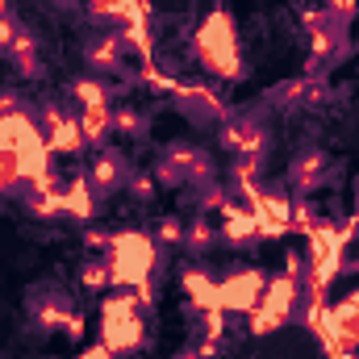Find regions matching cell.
<instances>
[{
	"instance_id": "obj_1",
	"label": "cell",
	"mask_w": 359,
	"mask_h": 359,
	"mask_svg": "<svg viewBox=\"0 0 359 359\" xmlns=\"http://www.w3.org/2000/svg\"><path fill=\"white\" fill-rule=\"evenodd\" d=\"M301 305H305V284H301V259L292 255L288 259V271L264 284V297L251 309V330L255 334H268L276 326L292 322L301 313Z\"/></svg>"
},
{
	"instance_id": "obj_2",
	"label": "cell",
	"mask_w": 359,
	"mask_h": 359,
	"mask_svg": "<svg viewBox=\"0 0 359 359\" xmlns=\"http://www.w3.org/2000/svg\"><path fill=\"white\" fill-rule=\"evenodd\" d=\"M192 46H196V59H201L205 72H213V76H222V80H238V76H243L238 38H234V25H230L226 8H213V13L201 21Z\"/></svg>"
},
{
	"instance_id": "obj_3",
	"label": "cell",
	"mask_w": 359,
	"mask_h": 359,
	"mask_svg": "<svg viewBox=\"0 0 359 359\" xmlns=\"http://www.w3.org/2000/svg\"><path fill=\"white\" fill-rule=\"evenodd\" d=\"M104 264H109V276H113V288H134L138 280L155 276L159 243H155V234H138V230L113 234V243L104 251Z\"/></svg>"
},
{
	"instance_id": "obj_4",
	"label": "cell",
	"mask_w": 359,
	"mask_h": 359,
	"mask_svg": "<svg viewBox=\"0 0 359 359\" xmlns=\"http://www.w3.org/2000/svg\"><path fill=\"white\" fill-rule=\"evenodd\" d=\"M142 301L134 297V292H113L109 301H104V318H100V326H104V343L117 351V355H130V351H138L142 347V339H147V326H142Z\"/></svg>"
},
{
	"instance_id": "obj_5",
	"label": "cell",
	"mask_w": 359,
	"mask_h": 359,
	"mask_svg": "<svg viewBox=\"0 0 359 359\" xmlns=\"http://www.w3.org/2000/svg\"><path fill=\"white\" fill-rule=\"evenodd\" d=\"M155 180H163V184H188V188H201V184H209L213 180V159H209V151H201V147H188V142H172V147H163V155H159V163H155Z\"/></svg>"
},
{
	"instance_id": "obj_6",
	"label": "cell",
	"mask_w": 359,
	"mask_h": 359,
	"mask_svg": "<svg viewBox=\"0 0 359 359\" xmlns=\"http://www.w3.org/2000/svg\"><path fill=\"white\" fill-rule=\"evenodd\" d=\"M217 142L230 151V155H268V121L259 113H230L222 126H217Z\"/></svg>"
},
{
	"instance_id": "obj_7",
	"label": "cell",
	"mask_w": 359,
	"mask_h": 359,
	"mask_svg": "<svg viewBox=\"0 0 359 359\" xmlns=\"http://www.w3.org/2000/svg\"><path fill=\"white\" fill-rule=\"evenodd\" d=\"M168 96L180 104V113H184L188 121H196V126H222V121L234 113L217 92L205 88V84H176Z\"/></svg>"
},
{
	"instance_id": "obj_8",
	"label": "cell",
	"mask_w": 359,
	"mask_h": 359,
	"mask_svg": "<svg viewBox=\"0 0 359 359\" xmlns=\"http://www.w3.org/2000/svg\"><path fill=\"white\" fill-rule=\"evenodd\" d=\"M264 271L255 268H238L230 271L226 280H217V305L222 309H234V313H251L255 309V301L264 297Z\"/></svg>"
},
{
	"instance_id": "obj_9",
	"label": "cell",
	"mask_w": 359,
	"mask_h": 359,
	"mask_svg": "<svg viewBox=\"0 0 359 359\" xmlns=\"http://www.w3.org/2000/svg\"><path fill=\"white\" fill-rule=\"evenodd\" d=\"M330 180V155L322 147H301L288 163V188L297 196H309L313 188H322Z\"/></svg>"
},
{
	"instance_id": "obj_10",
	"label": "cell",
	"mask_w": 359,
	"mask_h": 359,
	"mask_svg": "<svg viewBox=\"0 0 359 359\" xmlns=\"http://www.w3.org/2000/svg\"><path fill=\"white\" fill-rule=\"evenodd\" d=\"M42 126H46V151L55 155H67V151H84V134H80V117L76 113H63L55 100L42 104Z\"/></svg>"
},
{
	"instance_id": "obj_11",
	"label": "cell",
	"mask_w": 359,
	"mask_h": 359,
	"mask_svg": "<svg viewBox=\"0 0 359 359\" xmlns=\"http://www.w3.org/2000/svg\"><path fill=\"white\" fill-rule=\"evenodd\" d=\"M264 100H268V104H280V109H288V113H297V109L326 104V100H330V88H326L322 76H301V80H288V84L268 88Z\"/></svg>"
},
{
	"instance_id": "obj_12",
	"label": "cell",
	"mask_w": 359,
	"mask_h": 359,
	"mask_svg": "<svg viewBox=\"0 0 359 359\" xmlns=\"http://www.w3.org/2000/svg\"><path fill=\"white\" fill-rule=\"evenodd\" d=\"M92 184V192L100 196V201H109L113 192H121L126 188V180H130V159L121 155V151H109V147H100L96 151V159H92V168L84 172Z\"/></svg>"
},
{
	"instance_id": "obj_13",
	"label": "cell",
	"mask_w": 359,
	"mask_h": 359,
	"mask_svg": "<svg viewBox=\"0 0 359 359\" xmlns=\"http://www.w3.org/2000/svg\"><path fill=\"white\" fill-rule=\"evenodd\" d=\"M72 313H76V305L63 288H34L29 292V322L38 330H63V322Z\"/></svg>"
},
{
	"instance_id": "obj_14",
	"label": "cell",
	"mask_w": 359,
	"mask_h": 359,
	"mask_svg": "<svg viewBox=\"0 0 359 359\" xmlns=\"http://www.w3.org/2000/svg\"><path fill=\"white\" fill-rule=\"evenodd\" d=\"M121 55H126V42H121L117 29L96 34V38H88V46H84V63H88L92 76H117L121 72Z\"/></svg>"
},
{
	"instance_id": "obj_15",
	"label": "cell",
	"mask_w": 359,
	"mask_h": 359,
	"mask_svg": "<svg viewBox=\"0 0 359 359\" xmlns=\"http://www.w3.org/2000/svg\"><path fill=\"white\" fill-rule=\"evenodd\" d=\"M255 234H259V222H255V213L230 201V205L222 209V226H217V238H222V243H234V247H243V243H251Z\"/></svg>"
},
{
	"instance_id": "obj_16",
	"label": "cell",
	"mask_w": 359,
	"mask_h": 359,
	"mask_svg": "<svg viewBox=\"0 0 359 359\" xmlns=\"http://www.w3.org/2000/svg\"><path fill=\"white\" fill-rule=\"evenodd\" d=\"M63 205H67V213H72L76 222H92V217H96V209H100V196L92 192L88 176H76L67 188H63Z\"/></svg>"
},
{
	"instance_id": "obj_17",
	"label": "cell",
	"mask_w": 359,
	"mask_h": 359,
	"mask_svg": "<svg viewBox=\"0 0 359 359\" xmlns=\"http://www.w3.org/2000/svg\"><path fill=\"white\" fill-rule=\"evenodd\" d=\"M8 55V63H13V72L17 76H25V80H34V76H42V59H38V42H34V34L29 29H21L17 34V42L4 50Z\"/></svg>"
},
{
	"instance_id": "obj_18",
	"label": "cell",
	"mask_w": 359,
	"mask_h": 359,
	"mask_svg": "<svg viewBox=\"0 0 359 359\" xmlns=\"http://www.w3.org/2000/svg\"><path fill=\"white\" fill-rule=\"evenodd\" d=\"M76 117H80V134H84V142L100 151V147L109 142V134H113V104H100V109H80Z\"/></svg>"
},
{
	"instance_id": "obj_19",
	"label": "cell",
	"mask_w": 359,
	"mask_h": 359,
	"mask_svg": "<svg viewBox=\"0 0 359 359\" xmlns=\"http://www.w3.org/2000/svg\"><path fill=\"white\" fill-rule=\"evenodd\" d=\"M213 243H222L213 217H209V213H192V217L184 222V251H188V255H205Z\"/></svg>"
},
{
	"instance_id": "obj_20",
	"label": "cell",
	"mask_w": 359,
	"mask_h": 359,
	"mask_svg": "<svg viewBox=\"0 0 359 359\" xmlns=\"http://www.w3.org/2000/svg\"><path fill=\"white\" fill-rule=\"evenodd\" d=\"M264 176V155H234V168H230V180H234V192L238 196H259L255 184Z\"/></svg>"
},
{
	"instance_id": "obj_21",
	"label": "cell",
	"mask_w": 359,
	"mask_h": 359,
	"mask_svg": "<svg viewBox=\"0 0 359 359\" xmlns=\"http://www.w3.org/2000/svg\"><path fill=\"white\" fill-rule=\"evenodd\" d=\"M180 284H184V292L196 301V309H209V305H217V280H213L209 271L184 268V271H180Z\"/></svg>"
},
{
	"instance_id": "obj_22",
	"label": "cell",
	"mask_w": 359,
	"mask_h": 359,
	"mask_svg": "<svg viewBox=\"0 0 359 359\" xmlns=\"http://www.w3.org/2000/svg\"><path fill=\"white\" fill-rule=\"evenodd\" d=\"M72 100L80 104V109H100V104H113V92L104 80H96V76H80V80H72Z\"/></svg>"
},
{
	"instance_id": "obj_23",
	"label": "cell",
	"mask_w": 359,
	"mask_h": 359,
	"mask_svg": "<svg viewBox=\"0 0 359 359\" xmlns=\"http://www.w3.org/2000/svg\"><path fill=\"white\" fill-rule=\"evenodd\" d=\"M147 130H151V117H147V113H138V109H130V104L113 109V134H126V138H147Z\"/></svg>"
},
{
	"instance_id": "obj_24",
	"label": "cell",
	"mask_w": 359,
	"mask_h": 359,
	"mask_svg": "<svg viewBox=\"0 0 359 359\" xmlns=\"http://www.w3.org/2000/svg\"><path fill=\"white\" fill-rule=\"evenodd\" d=\"M21 201H25V209H29L34 217H59V213H67L63 188H59V192H25Z\"/></svg>"
},
{
	"instance_id": "obj_25",
	"label": "cell",
	"mask_w": 359,
	"mask_h": 359,
	"mask_svg": "<svg viewBox=\"0 0 359 359\" xmlns=\"http://www.w3.org/2000/svg\"><path fill=\"white\" fill-rule=\"evenodd\" d=\"M230 201H234V196H230V188H222L217 180H209V184H201V188H196V213H222Z\"/></svg>"
},
{
	"instance_id": "obj_26",
	"label": "cell",
	"mask_w": 359,
	"mask_h": 359,
	"mask_svg": "<svg viewBox=\"0 0 359 359\" xmlns=\"http://www.w3.org/2000/svg\"><path fill=\"white\" fill-rule=\"evenodd\" d=\"M155 243L159 247H184V222H180L176 213H163L155 222Z\"/></svg>"
},
{
	"instance_id": "obj_27",
	"label": "cell",
	"mask_w": 359,
	"mask_h": 359,
	"mask_svg": "<svg viewBox=\"0 0 359 359\" xmlns=\"http://www.w3.org/2000/svg\"><path fill=\"white\" fill-rule=\"evenodd\" d=\"M80 284H84L88 292H100V288H109V284H113V276H109V264H104V259H92V264H84V271H80Z\"/></svg>"
},
{
	"instance_id": "obj_28",
	"label": "cell",
	"mask_w": 359,
	"mask_h": 359,
	"mask_svg": "<svg viewBox=\"0 0 359 359\" xmlns=\"http://www.w3.org/2000/svg\"><path fill=\"white\" fill-rule=\"evenodd\" d=\"M126 192H130L134 201H151V196H155V172H130Z\"/></svg>"
},
{
	"instance_id": "obj_29",
	"label": "cell",
	"mask_w": 359,
	"mask_h": 359,
	"mask_svg": "<svg viewBox=\"0 0 359 359\" xmlns=\"http://www.w3.org/2000/svg\"><path fill=\"white\" fill-rule=\"evenodd\" d=\"M21 29H25V25H21L13 13H8V17H0V55H4L13 42H17V34H21Z\"/></svg>"
},
{
	"instance_id": "obj_30",
	"label": "cell",
	"mask_w": 359,
	"mask_h": 359,
	"mask_svg": "<svg viewBox=\"0 0 359 359\" xmlns=\"http://www.w3.org/2000/svg\"><path fill=\"white\" fill-rule=\"evenodd\" d=\"M355 4L359 0H326V8H330L339 21H347V25H351V17H355Z\"/></svg>"
},
{
	"instance_id": "obj_31",
	"label": "cell",
	"mask_w": 359,
	"mask_h": 359,
	"mask_svg": "<svg viewBox=\"0 0 359 359\" xmlns=\"http://www.w3.org/2000/svg\"><path fill=\"white\" fill-rule=\"evenodd\" d=\"M109 243H113V234H104V230H88L84 234V247L88 251H109Z\"/></svg>"
},
{
	"instance_id": "obj_32",
	"label": "cell",
	"mask_w": 359,
	"mask_h": 359,
	"mask_svg": "<svg viewBox=\"0 0 359 359\" xmlns=\"http://www.w3.org/2000/svg\"><path fill=\"white\" fill-rule=\"evenodd\" d=\"M80 359H121V355H117L109 343H96V347H84V351H80Z\"/></svg>"
},
{
	"instance_id": "obj_33",
	"label": "cell",
	"mask_w": 359,
	"mask_h": 359,
	"mask_svg": "<svg viewBox=\"0 0 359 359\" xmlns=\"http://www.w3.org/2000/svg\"><path fill=\"white\" fill-rule=\"evenodd\" d=\"M63 334H67V339H80V334H84V318H80V313H72V318L63 322Z\"/></svg>"
},
{
	"instance_id": "obj_34",
	"label": "cell",
	"mask_w": 359,
	"mask_h": 359,
	"mask_svg": "<svg viewBox=\"0 0 359 359\" xmlns=\"http://www.w3.org/2000/svg\"><path fill=\"white\" fill-rule=\"evenodd\" d=\"M172 359H201V355H196V347H180Z\"/></svg>"
},
{
	"instance_id": "obj_35",
	"label": "cell",
	"mask_w": 359,
	"mask_h": 359,
	"mask_svg": "<svg viewBox=\"0 0 359 359\" xmlns=\"http://www.w3.org/2000/svg\"><path fill=\"white\" fill-rule=\"evenodd\" d=\"M59 8H67V13H80V0H55Z\"/></svg>"
},
{
	"instance_id": "obj_36",
	"label": "cell",
	"mask_w": 359,
	"mask_h": 359,
	"mask_svg": "<svg viewBox=\"0 0 359 359\" xmlns=\"http://www.w3.org/2000/svg\"><path fill=\"white\" fill-rule=\"evenodd\" d=\"M0 17H8V0H0Z\"/></svg>"
}]
</instances>
